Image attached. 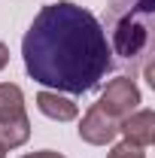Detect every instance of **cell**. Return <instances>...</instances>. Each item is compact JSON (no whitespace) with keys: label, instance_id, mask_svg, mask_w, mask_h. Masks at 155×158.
<instances>
[{"label":"cell","instance_id":"cell-1","mask_svg":"<svg viewBox=\"0 0 155 158\" xmlns=\"http://www.w3.org/2000/svg\"><path fill=\"white\" fill-rule=\"evenodd\" d=\"M27 76L67 94H85L113 70V49L94 12L70 0L46 3L21 40Z\"/></svg>","mask_w":155,"mask_h":158},{"label":"cell","instance_id":"cell-2","mask_svg":"<svg viewBox=\"0 0 155 158\" xmlns=\"http://www.w3.org/2000/svg\"><path fill=\"white\" fill-rule=\"evenodd\" d=\"M149 19L152 9H134L116 19L113 31V49L125 58H137L146 46H149Z\"/></svg>","mask_w":155,"mask_h":158},{"label":"cell","instance_id":"cell-3","mask_svg":"<svg viewBox=\"0 0 155 158\" xmlns=\"http://www.w3.org/2000/svg\"><path fill=\"white\" fill-rule=\"evenodd\" d=\"M137 103H140V88L134 85V79L131 76H119V79H113V82H107V88H103V94H100V100H97L94 106L103 110L110 118L122 122L125 116H131L137 110Z\"/></svg>","mask_w":155,"mask_h":158},{"label":"cell","instance_id":"cell-4","mask_svg":"<svg viewBox=\"0 0 155 158\" xmlns=\"http://www.w3.org/2000/svg\"><path fill=\"white\" fill-rule=\"evenodd\" d=\"M119 134V122L116 118H110L103 110H97L91 106L82 122H79V137L85 140V143H91V146H107V143H113Z\"/></svg>","mask_w":155,"mask_h":158},{"label":"cell","instance_id":"cell-5","mask_svg":"<svg viewBox=\"0 0 155 158\" xmlns=\"http://www.w3.org/2000/svg\"><path fill=\"white\" fill-rule=\"evenodd\" d=\"M119 134H125L128 143L134 146H149L155 140V113L152 110H134L131 116H125L119 122Z\"/></svg>","mask_w":155,"mask_h":158},{"label":"cell","instance_id":"cell-6","mask_svg":"<svg viewBox=\"0 0 155 158\" xmlns=\"http://www.w3.org/2000/svg\"><path fill=\"white\" fill-rule=\"evenodd\" d=\"M37 110L43 116L55 118V122H73L76 118V103L70 98H64L61 91H40L37 94Z\"/></svg>","mask_w":155,"mask_h":158},{"label":"cell","instance_id":"cell-7","mask_svg":"<svg viewBox=\"0 0 155 158\" xmlns=\"http://www.w3.org/2000/svg\"><path fill=\"white\" fill-rule=\"evenodd\" d=\"M19 116H27L21 88L12 82H0V122H9V118H19Z\"/></svg>","mask_w":155,"mask_h":158},{"label":"cell","instance_id":"cell-8","mask_svg":"<svg viewBox=\"0 0 155 158\" xmlns=\"http://www.w3.org/2000/svg\"><path fill=\"white\" fill-rule=\"evenodd\" d=\"M27 137H31V118L27 116L0 122V146L3 149H15L21 143H27Z\"/></svg>","mask_w":155,"mask_h":158},{"label":"cell","instance_id":"cell-9","mask_svg":"<svg viewBox=\"0 0 155 158\" xmlns=\"http://www.w3.org/2000/svg\"><path fill=\"white\" fill-rule=\"evenodd\" d=\"M107 158H146V155H143V149H140V146H134V143H128V140H125V143L113 146V152H110Z\"/></svg>","mask_w":155,"mask_h":158},{"label":"cell","instance_id":"cell-10","mask_svg":"<svg viewBox=\"0 0 155 158\" xmlns=\"http://www.w3.org/2000/svg\"><path fill=\"white\" fill-rule=\"evenodd\" d=\"M21 158H64L55 149H40V152H31V155H21Z\"/></svg>","mask_w":155,"mask_h":158},{"label":"cell","instance_id":"cell-11","mask_svg":"<svg viewBox=\"0 0 155 158\" xmlns=\"http://www.w3.org/2000/svg\"><path fill=\"white\" fill-rule=\"evenodd\" d=\"M9 64V49H6V43H0V70Z\"/></svg>","mask_w":155,"mask_h":158},{"label":"cell","instance_id":"cell-12","mask_svg":"<svg viewBox=\"0 0 155 158\" xmlns=\"http://www.w3.org/2000/svg\"><path fill=\"white\" fill-rule=\"evenodd\" d=\"M0 158H6V149H3V146H0Z\"/></svg>","mask_w":155,"mask_h":158}]
</instances>
